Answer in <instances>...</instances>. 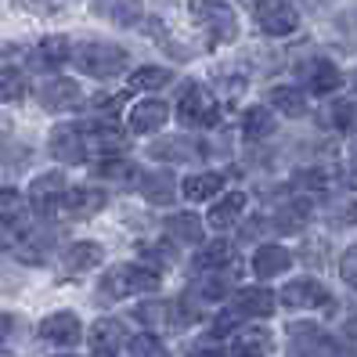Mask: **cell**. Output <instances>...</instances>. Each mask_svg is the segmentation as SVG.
<instances>
[{
  "label": "cell",
  "instance_id": "cell-1",
  "mask_svg": "<svg viewBox=\"0 0 357 357\" xmlns=\"http://www.w3.org/2000/svg\"><path fill=\"white\" fill-rule=\"evenodd\" d=\"M73 66L91 79H112L127 69V51L109 40H79L73 44Z\"/></svg>",
  "mask_w": 357,
  "mask_h": 357
},
{
  "label": "cell",
  "instance_id": "cell-2",
  "mask_svg": "<svg viewBox=\"0 0 357 357\" xmlns=\"http://www.w3.org/2000/svg\"><path fill=\"white\" fill-rule=\"evenodd\" d=\"M101 296H112V300H127V296H141V292H155L159 289V275L141 264H116L105 271L101 278Z\"/></svg>",
  "mask_w": 357,
  "mask_h": 357
},
{
  "label": "cell",
  "instance_id": "cell-3",
  "mask_svg": "<svg viewBox=\"0 0 357 357\" xmlns=\"http://www.w3.org/2000/svg\"><path fill=\"white\" fill-rule=\"evenodd\" d=\"M192 18L213 44H231L238 36V18L220 0H192Z\"/></svg>",
  "mask_w": 357,
  "mask_h": 357
},
{
  "label": "cell",
  "instance_id": "cell-4",
  "mask_svg": "<svg viewBox=\"0 0 357 357\" xmlns=\"http://www.w3.org/2000/svg\"><path fill=\"white\" fill-rule=\"evenodd\" d=\"M177 119L184 123V127H213V123L220 119V101L213 98V91L202 87V83H192V87H184L181 101H177Z\"/></svg>",
  "mask_w": 357,
  "mask_h": 357
},
{
  "label": "cell",
  "instance_id": "cell-5",
  "mask_svg": "<svg viewBox=\"0 0 357 357\" xmlns=\"http://www.w3.org/2000/svg\"><path fill=\"white\" fill-rule=\"evenodd\" d=\"M149 155L155 162H166V166H192V162H202L206 159V149H202L199 137L174 134V137H155L149 144Z\"/></svg>",
  "mask_w": 357,
  "mask_h": 357
},
{
  "label": "cell",
  "instance_id": "cell-6",
  "mask_svg": "<svg viewBox=\"0 0 357 357\" xmlns=\"http://www.w3.org/2000/svg\"><path fill=\"white\" fill-rule=\"evenodd\" d=\"M79 101H83V91H79V83L69 79V76H47L36 87V105L44 112H73Z\"/></svg>",
  "mask_w": 357,
  "mask_h": 357
},
{
  "label": "cell",
  "instance_id": "cell-7",
  "mask_svg": "<svg viewBox=\"0 0 357 357\" xmlns=\"http://www.w3.org/2000/svg\"><path fill=\"white\" fill-rule=\"evenodd\" d=\"M257 26L267 36H289L300 29V11L289 0H257Z\"/></svg>",
  "mask_w": 357,
  "mask_h": 357
},
{
  "label": "cell",
  "instance_id": "cell-8",
  "mask_svg": "<svg viewBox=\"0 0 357 357\" xmlns=\"http://www.w3.org/2000/svg\"><path fill=\"white\" fill-rule=\"evenodd\" d=\"M66 177H61L58 170H47V174H40L33 184H29V192H26V199H29V206L36 209L40 217H51L54 213V206L66 199Z\"/></svg>",
  "mask_w": 357,
  "mask_h": 357
},
{
  "label": "cell",
  "instance_id": "cell-9",
  "mask_svg": "<svg viewBox=\"0 0 357 357\" xmlns=\"http://www.w3.org/2000/svg\"><path fill=\"white\" fill-rule=\"evenodd\" d=\"M282 307L289 310H314V307H325L332 296H328V289L318 282V278H292L285 289H282Z\"/></svg>",
  "mask_w": 357,
  "mask_h": 357
},
{
  "label": "cell",
  "instance_id": "cell-10",
  "mask_svg": "<svg viewBox=\"0 0 357 357\" xmlns=\"http://www.w3.org/2000/svg\"><path fill=\"white\" fill-rule=\"evenodd\" d=\"M47 152H51V159L61 162V166L83 162V155H87V141H83V130H79V127H54L51 137H47Z\"/></svg>",
  "mask_w": 357,
  "mask_h": 357
},
{
  "label": "cell",
  "instance_id": "cell-11",
  "mask_svg": "<svg viewBox=\"0 0 357 357\" xmlns=\"http://www.w3.org/2000/svg\"><path fill=\"white\" fill-rule=\"evenodd\" d=\"M278 307V296L264 285H249V289H238L235 300H231V310L238 318H271Z\"/></svg>",
  "mask_w": 357,
  "mask_h": 357
},
{
  "label": "cell",
  "instance_id": "cell-12",
  "mask_svg": "<svg viewBox=\"0 0 357 357\" xmlns=\"http://www.w3.org/2000/svg\"><path fill=\"white\" fill-rule=\"evenodd\" d=\"M40 335L54 347H76L79 335H83V325H79V318L73 310H54L40 321Z\"/></svg>",
  "mask_w": 357,
  "mask_h": 357
},
{
  "label": "cell",
  "instance_id": "cell-13",
  "mask_svg": "<svg viewBox=\"0 0 357 357\" xmlns=\"http://www.w3.org/2000/svg\"><path fill=\"white\" fill-rule=\"evenodd\" d=\"M137 192L152 206H170L177 199V177L170 170H144L137 177Z\"/></svg>",
  "mask_w": 357,
  "mask_h": 357
},
{
  "label": "cell",
  "instance_id": "cell-14",
  "mask_svg": "<svg viewBox=\"0 0 357 357\" xmlns=\"http://www.w3.org/2000/svg\"><path fill=\"white\" fill-rule=\"evenodd\" d=\"M170 119V105L159 98H144L130 109V134H155Z\"/></svg>",
  "mask_w": 357,
  "mask_h": 357
},
{
  "label": "cell",
  "instance_id": "cell-15",
  "mask_svg": "<svg viewBox=\"0 0 357 357\" xmlns=\"http://www.w3.org/2000/svg\"><path fill=\"white\" fill-rule=\"evenodd\" d=\"M105 202H109V195H105L101 188H94V184L69 188L66 199H61V206H66V213H69V217H76V220H87V217L101 213Z\"/></svg>",
  "mask_w": 357,
  "mask_h": 357
},
{
  "label": "cell",
  "instance_id": "cell-16",
  "mask_svg": "<svg viewBox=\"0 0 357 357\" xmlns=\"http://www.w3.org/2000/svg\"><path fill=\"white\" fill-rule=\"evenodd\" d=\"M249 267H253V275L260 278V282H271V278H278V275H285V271L292 267V253L285 245H260L257 253H253V260H249Z\"/></svg>",
  "mask_w": 357,
  "mask_h": 357
},
{
  "label": "cell",
  "instance_id": "cell-17",
  "mask_svg": "<svg viewBox=\"0 0 357 357\" xmlns=\"http://www.w3.org/2000/svg\"><path fill=\"white\" fill-rule=\"evenodd\" d=\"M289 347H292V354L310 357V354H325V350H332V340H328V335H325L318 325L296 321V325H289Z\"/></svg>",
  "mask_w": 357,
  "mask_h": 357
},
{
  "label": "cell",
  "instance_id": "cell-18",
  "mask_svg": "<svg viewBox=\"0 0 357 357\" xmlns=\"http://www.w3.org/2000/svg\"><path fill=\"white\" fill-rule=\"evenodd\" d=\"M105 260V249L101 242H91V238H83V242H73L66 245V253H61V267L69 271V275H83V271H91Z\"/></svg>",
  "mask_w": 357,
  "mask_h": 357
},
{
  "label": "cell",
  "instance_id": "cell-19",
  "mask_svg": "<svg viewBox=\"0 0 357 357\" xmlns=\"http://www.w3.org/2000/svg\"><path fill=\"white\" fill-rule=\"evenodd\" d=\"M242 209H245V192H227L224 199H217L213 206H209L206 224H209V227H217V231H227V227H235V224H238Z\"/></svg>",
  "mask_w": 357,
  "mask_h": 357
},
{
  "label": "cell",
  "instance_id": "cell-20",
  "mask_svg": "<svg viewBox=\"0 0 357 357\" xmlns=\"http://www.w3.org/2000/svg\"><path fill=\"white\" fill-rule=\"evenodd\" d=\"M127 340H130V335H127V328H123L119 318H101V321H94V328H91V347H94V354H116Z\"/></svg>",
  "mask_w": 357,
  "mask_h": 357
},
{
  "label": "cell",
  "instance_id": "cell-21",
  "mask_svg": "<svg viewBox=\"0 0 357 357\" xmlns=\"http://www.w3.org/2000/svg\"><path fill=\"white\" fill-rule=\"evenodd\" d=\"M307 83H310L314 94H332V91L343 87V73H340V66H335V61L314 58L310 66H307Z\"/></svg>",
  "mask_w": 357,
  "mask_h": 357
},
{
  "label": "cell",
  "instance_id": "cell-22",
  "mask_svg": "<svg viewBox=\"0 0 357 357\" xmlns=\"http://www.w3.org/2000/svg\"><path fill=\"white\" fill-rule=\"evenodd\" d=\"M220 188H224V177L217 170H199V174L181 181V192H184L188 202H206V199L220 195Z\"/></svg>",
  "mask_w": 357,
  "mask_h": 357
},
{
  "label": "cell",
  "instance_id": "cell-23",
  "mask_svg": "<svg viewBox=\"0 0 357 357\" xmlns=\"http://www.w3.org/2000/svg\"><path fill=\"white\" fill-rule=\"evenodd\" d=\"M83 141L91 144V149H98V152H119L123 144H127V137H123V130L116 127L112 119H98V123H91L87 130H83Z\"/></svg>",
  "mask_w": 357,
  "mask_h": 357
},
{
  "label": "cell",
  "instance_id": "cell-24",
  "mask_svg": "<svg viewBox=\"0 0 357 357\" xmlns=\"http://www.w3.org/2000/svg\"><path fill=\"white\" fill-rule=\"evenodd\" d=\"M267 105L271 109H278L282 116H289V119H300V116H307V94L300 91V87H271L267 91Z\"/></svg>",
  "mask_w": 357,
  "mask_h": 357
},
{
  "label": "cell",
  "instance_id": "cell-25",
  "mask_svg": "<svg viewBox=\"0 0 357 357\" xmlns=\"http://www.w3.org/2000/svg\"><path fill=\"white\" fill-rule=\"evenodd\" d=\"M94 11L116 26H137L141 22V0H94Z\"/></svg>",
  "mask_w": 357,
  "mask_h": 357
},
{
  "label": "cell",
  "instance_id": "cell-26",
  "mask_svg": "<svg viewBox=\"0 0 357 357\" xmlns=\"http://www.w3.org/2000/svg\"><path fill=\"white\" fill-rule=\"evenodd\" d=\"M275 127H278V119L267 105H253V109H245V116H242V134L249 141H267L275 134Z\"/></svg>",
  "mask_w": 357,
  "mask_h": 357
},
{
  "label": "cell",
  "instance_id": "cell-27",
  "mask_svg": "<svg viewBox=\"0 0 357 357\" xmlns=\"http://www.w3.org/2000/svg\"><path fill=\"white\" fill-rule=\"evenodd\" d=\"M166 235L184 245H202V220L195 213H174L166 220Z\"/></svg>",
  "mask_w": 357,
  "mask_h": 357
},
{
  "label": "cell",
  "instance_id": "cell-28",
  "mask_svg": "<svg viewBox=\"0 0 357 357\" xmlns=\"http://www.w3.org/2000/svg\"><path fill=\"white\" fill-rule=\"evenodd\" d=\"M94 174H98L101 181H109V184H134V181L141 177L134 162H127V159H116V155L101 159V162L94 166Z\"/></svg>",
  "mask_w": 357,
  "mask_h": 357
},
{
  "label": "cell",
  "instance_id": "cell-29",
  "mask_svg": "<svg viewBox=\"0 0 357 357\" xmlns=\"http://www.w3.org/2000/svg\"><path fill=\"white\" fill-rule=\"evenodd\" d=\"M231 260H235V253H231V245L227 242H209L202 245V253H195V271H224Z\"/></svg>",
  "mask_w": 357,
  "mask_h": 357
},
{
  "label": "cell",
  "instance_id": "cell-30",
  "mask_svg": "<svg viewBox=\"0 0 357 357\" xmlns=\"http://www.w3.org/2000/svg\"><path fill=\"white\" fill-rule=\"evenodd\" d=\"M271 350V332L267 328H245L235 340V357H264Z\"/></svg>",
  "mask_w": 357,
  "mask_h": 357
},
{
  "label": "cell",
  "instance_id": "cell-31",
  "mask_svg": "<svg viewBox=\"0 0 357 357\" xmlns=\"http://www.w3.org/2000/svg\"><path fill=\"white\" fill-rule=\"evenodd\" d=\"M303 224H307V206L303 202H289V206H282L278 213H275V231H282V235H296V231H303Z\"/></svg>",
  "mask_w": 357,
  "mask_h": 357
},
{
  "label": "cell",
  "instance_id": "cell-32",
  "mask_svg": "<svg viewBox=\"0 0 357 357\" xmlns=\"http://www.w3.org/2000/svg\"><path fill=\"white\" fill-rule=\"evenodd\" d=\"M36 61L40 66H61V61H73V44L66 36H51L36 47Z\"/></svg>",
  "mask_w": 357,
  "mask_h": 357
},
{
  "label": "cell",
  "instance_id": "cell-33",
  "mask_svg": "<svg viewBox=\"0 0 357 357\" xmlns=\"http://www.w3.org/2000/svg\"><path fill=\"white\" fill-rule=\"evenodd\" d=\"M170 79H174L170 69H162V66H141V69L130 73V87H137V91H159Z\"/></svg>",
  "mask_w": 357,
  "mask_h": 357
},
{
  "label": "cell",
  "instance_id": "cell-34",
  "mask_svg": "<svg viewBox=\"0 0 357 357\" xmlns=\"http://www.w3.org/2000/svg\"><path fill=\"white\" fill-rule=\"evenodd\" d=\"M335 130H357V98H340L328 109Z\"/></svg>",
  "mask_w": 357,
  "mask_h": 357
},
{
  "label": "cell",
  "instance_id": "cell-35",
  "mask_svg": "<svg viewBox=\"0 0 357 357\" xmlns=\"http://www.w3.org/2000/svg\"><path fill=\"white\" fill-rule=\"evenodd\" d=\"M127 347H130V357H166V347L155 340L152 332L130 335V340H127Z\"/></svg>",
  "mask_w": 357,
  "mask_h": 357
},
{
  "label": "cell",
  "instance_id": "cell-36",
  "mask_svg": "<svg viewBox=\"0 0 357 357\" xmlns=\"http://www.w3.org/2000/svg\"><path fill=\"white\" fill-rule=\"evenodd\" d=\"M29 199L18 192V188H0V217H8V220H18L22 217V206Z\"/></svg>",
  "mask_w": 357,
  "mask_h": 357
},
{
  "label": "cell",
  "instance_id": "cell-37",
  "mask_svg": "<svg viewBox=\"0 0 357 357\" xmlns=\"http://www.w3.org/2000/svg\"><path fill=\"white\" fill-rule=\"evenodd\" d=\"M22 87H26V79L18 69H0V105L22 98Z\"/></svg>",
  "mask_w": 357,
  "mask_h": 357
},
{
  "label": "cell",
  "instance_id": "cell-38",
  "mask_svg": "<svg viewBox=\"0 0 357 357\" xmlns=\"http://www.w3.org/2000/svg\"><path fill=\"white\" fill-rule=\"evenodd\" d=\"M227 289H231V278L224 275V271H213V275H209V278L199 285V292H202L206 300H224Z\"/></svg>",
  "mask_w": 357,
  "mask_h": 357
},
{
  "label": "cell",
  "instance_id": "cell-39",
  "mask_svg": "<svg viewBox=\"0 0 357 357\" xmlns=\"http://www.w3.org/2000/svg\"><path fill=\"white\" fill-rule=\"evenodd\" d=\"M340 278H343L350 289H357V242L340 257Z\"/></svg>",
  "mask_w": 357,
  "mask_h": 357
},
{
  "label": "cell",
  "instance_id": "cell-40",
  "mask_svg": "<svg viewBox=\"0 0 357 357\" xmlns=\"http://www.w3.org/2000/svg\"><path fill=\"white\" fill-rule=\"evenodd\" d=\"M192 357H235V354H227L224 347H213V343H202V347H192Z\"/></svg>",
  "mask_w": 357,
  "mask_h": 357
},
{
  "label": "cell",
  "instance_id": "cell-41",
  "mask_svg": "<svg viewBox=\"0 0 357 357\" xmlns=\"http://www.w3.org/2000/svg\"><path fill=\"white\" fill-rule=\"evenodd\" d=\"M15 328H18V318H15V314H8V310H0V343H4Z\"/></svg>",
  "mask_w": 357,
  "mask_h": 357
},
{
  "label": "cell",
  "instance_id": "cell-42",
  "mask_svg": "<svg viewBox=\"0 0 357 357\" xmlns=\"http://www.w3.org/2000/svg\"><path fill=\"white\" fill-rule=\"evenodd\" d=\"M54 357H73V354H54Z\"/></svg>",
  "mask_w": 357,
  "mask_h": 357
},
{
  "label": "cell",
  "instance_id": "cell-43",
  "mask_svg": "<svg viewBox=\"0 0 357 357\" xmlns=\"http://www.w3.org/2000/svg\"><path fill=\"white\" fill-rule=\"evenodd\" d=\"M0 357H8V354H4V350H0Z\"/></svg>",
  "mask_w": 357,
  "mask_h": 357
}]
</instances>
